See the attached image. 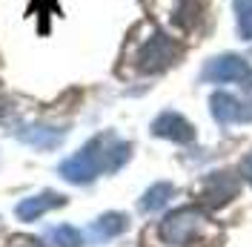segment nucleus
I'll use <instances>...</instances> for the list:
<instances>
[{"label": "nucleus", "instance_id": "obj_1", "mask_svg": "<svg viewBox=\"0 0 252 247\" xmlns=\"http://www.w3.org/2000/svg\"><path fill=\"white\" fill-rule=\"evenodd\" d=\"M129 155H132V144L118 141L112 132H103V135H94L80 153L66 158L61 164V175L72 184H89L100 172L121 170L129 161Z\"/></svg>", "mask_w": 252, "mask_h": 247}, {"label": "nucleus", "instance_id": "obj_2", "mask_svg": "<svg viewBox=\"0 0 252 247\" xmlns=\"http://www.w3.org/2000/svg\"><path fill=\"white\" fill-rule=\"evenodd\" d=\"M178 58H181V46L175 43L172 38H169V35H163V32H152V35L141 43L138 55H135V63H138V69H141V72L155 75V72L169 69Z\"/></svg>", "mask_w": 252, "mask_h": 247}, {"label": "nucleus", "instance_id": "obj_3", "mask_svg": "<svg viewBox=\"0 0 252 247\" xmlns=\"http://www.w3.org/2000/svg\"><path fill=\"white\" fill-rule=\"evenodd\" d=\"M201 230H204V213L198 207H181V210L169 213L160 221V230L158 233H160V239L166 245L187 247L201 236Z\"/></svg>", "mask_w": 252, "mask_h": 247}, {"label": "nucleus", "instance_id": "obj_4", "mask_svg": "<svg viewBox=\"0 0 252 247\" xmlns=\"http://www.w3.org/2000/svg\"><path fill=\"white\" fill-rule=\"evenodd\" d=\"M201 78L212 81V83H241V81L252 78V66L241 55H220L206 63Z\"/></svg>", "mask_w": 252, "mask_h": 247}, {"label": "nucleus", "instance_id": "obj_5", "mask_svg": "<svg viewBox=\"0 0 252 247\" xmlns=\"http://www.w3.org/2000/svg\"><path fill=\"white\" fill-rule=\"evenodd\" d=\"M209 112H212V118L223 126H229V124H250L252 121V109L244 104V101H238L235 95L229 92H215L209 98Z\"/></svg>", "mask_w": 252, "mask_h": 247}, {"label": "nucleus", "instance_id": "obj_6", "mask_svg": "<svg viewBox=\"0 0 252 247\" xmlns=\"http://www.w3.org/2000/svg\"><path fill=\"white\" fill-rule=\"evenodd\" d=\"M238 178L232 175V172L220 170V172H212L209 178L204 181V187H201V199H204L206 207H223L226 201L232 199V196H238Z\"/></svg>", "mask_w": 252, "mask_h": 247}, {"label": "nucleus", "instance_id": "obj_7", "mask_svg": "<svg viewBox=\"0 0 252 247\" xmlns=\"http://www.w3.org/2000/svg\"><path fill=\"white\" fill-rule=\"evenodd\" d=\"M152 135L166 141H178V144H189V141H195V126L178 112H160L152 121Z\"/></svg>", "mask_w": 252, "mask_h": 247}, {"label": "nucleus", "instance_id": "obj_8", "mask_svg": "<svg viewBox=\"0 0 252 247\" xmlns=\"http://www.w3.org/2000/svg\"><path fill=\"white\" fill-rule=\"evenodd\" d=\"M15 138L29 144V147H37V150H58L66 138V129L61 126H43V124H32V126H20L15 129Z\"/></svg>", "mask_w": 252, "mask_h": 247}, {"label": "nucleus", "instance_id": "obj_9", "mask_svg": "<svg viewBox=\"0 0 252 247\" xmlns=\"http://www.w3.org/2000/svg\"><path fill=\"white\" fill-rule=\"evenodd\" d=\"M61 204H66V199H63L61 193L46 190V193H40V196H29V199H23L15 207V216L20 218V221H34V218H40L43 213L55 210V207H61Z\"/></svg>", "mask_w": 252, "mask_h": 247}, {"label": "nucleus", "instance_id": "obj_10", "mask_svg": "<svg viewBox=\"0 0 252 247\" xmlns=\"http://www.w3.org/2000/svg\"><path fill=\"white\" fill-rule=\"evenodd\" d=\"M129 227V218L124 213H103V216L92 221V227H89V242H109L115 236H121V233Z\"/></svg>", "mask_w": 252, "mask_h": 247}, {"label": "nucleus", "instance_id": "obj_11", "mask_svg": "<svg viewBox=\"0 0 252 247\" xmlns=\"http://www.w3.org/2000/svg\"><path fill=\"white\" fill-rule=\"evenodd\" d=\"M172 196H175V187L169 184V181H158V184H152L141 196L138 210H141V213H155V210H160V207L172 199Z\"/></svg>", "mask_w": 252, "mask_h": 247}, {"label": "nucleus", "instance_id": "obj_12", "mask_svg": "<svg viewBox=\"0 0 252 247\" xmlns=\"http://www.w3.org/2000/svg\"><path fill=\"white\" fill-rule=\"evenodd\" d=\"M204 15V3L201 0H178L172 9V20L181 29H192Z\"/></svg>", "mask_w": 252, "mask_h": 247}, {"label": "nucleus", "instance_id": "obj_13", "mask_svg": "<svg viewBox=\"0 0 252 247\" xmlns=\"http://www.w3.org/2000/svg\"><path fill=\"white\" fill-rule=\"evenodd\" d=\"M46 245H52V247H80L83 245V236H80V230H75V227L61 224V227H52V230L46 233Z\"/></svg>", "mask_w": 252, "mask_h": 247}, {"label": "nucleus", "instance_id": "obj_14", "mask_svg": "<svg viewBox=\"0 0 252 247\" xmlns=\"http://www.w3.org/2000/svg\"><path fill=\"white\" fill-rule=\"evenodd\" d=\"M238 15V35L244 41H252V0H235Z\"/></svg>", "mask_w": 252, "mask_h": 247}, {"label": "nucleus", "instance_id": "obj_15", "mask_svg": "<svg viewBox=\"0 0 252 247\" xmlns=\"http://www.w3.org/2000/svg\"><path fill=\"white\" fill-rule=\"evenodd\" d=\"M244 172L252 178V155H247V158H244Z\"/></svg>", "mask_w": 252, "mask_h": 247}, {"label": "nucleus", "instance_id": "obj_16", "mask_svg": "<svg viewBox=\"0 0 252 247\" xmlns=\"http://www.w3.org/2000/svg\"><path fill=\"white\" fill-rule=\"evenodd\" d=\"M12 247H37V245H32L26 239H17V242H12Z\"/></svg>", "mask_w": 252, "mask_h": 247}, {"label": "nucleus", "instance_id": "obj_17", "mask_svg": "<svg viewBox=\"0 0 252 247\" xmlns=\"http://www.w3.org/2000/svg\"><path fill=\"white\" fill-rule=\"evenodd\" d=\"M250 98H252V83H250Z\"/></svg>", "mask_w": 252, "mask_h": 247}]
</instances>
